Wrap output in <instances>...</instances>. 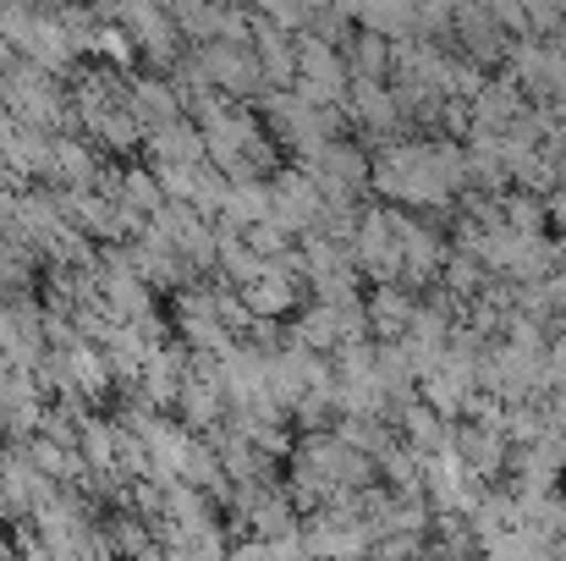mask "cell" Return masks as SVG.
Here are the masks:
<instances>
[{
	"label": "cell",
	"instance_id": "obj_26",
	"mask_svg": "<svg viewBox=\"0 0 566 561\" xmlns=\"http://www.w3.org/2000/svg\"><path fill=\"white\" fill-rule=\"evenodd\" d=\"M99 61H105V66H116V72H127V77H138L144 50H138V39H133L122 22H105V28H99Z\"/></svg>",
	"mask_w": 566,
	"mask_h": 561
},
{
	"label": "cell",
	"instance_id": "obj_11",
	"mask_svg": "<svg viewBox=\"0 0 566 561\" xmlns=\"http://www.w3.org/2000/svg\"><path fill=\"white\" fill-rule=\"evenodd\" d=\"M369 325H375L379 342H401L407 336V325H412V314H418V292H407L401 281L396 287H369Z\"/></svg>",
	"mask_w": 566,
	"mask_h": 561
},
{
	"label": "cell",
	"instance_id": "obj_3",
	"mask_svg": "<svg viewBox=\"0 0 566 561\" xmlns=\"http://www.w3.org/2000/svg\"><path fill=\"white\" fill-rule=\"evenodd\" d=\"M116 22L138 39V50H144V61L155 66V77H171L177 61L192 50L188 39H182V28L171 22V11L155 6V0H127V6H116Z\"/></svg>",
	"mask_w": 566,
	"mask_h": 561
},
{
	"label": "cell",
	"instance_id": "obj_14",
	"mask_svg": "<svg viewBox=\"0 0 566 561\" xmlns=\"http://www.w3.org/2000/svg\"><path fill=\"white\" fill-rule=\"evenodd\" d=\"M99 172H105V155L88 138H55V183L50 187H88L94 193Z\"/></svg>",
	"mask_w": 566,
	"mask_h": 561
},
{
	"label": "cell",
	"instance_id": "obj_8",
	"mask_svg": "<svg viewBox=\"0 0 566 561\" xmlns=\"http://www.w3.org/2000/svg\"><path fill=\"white\" fill-rule=\"evenodd\" d=\"M457 457L468 463V474H473L479 485H495V479H506V468H512V440H506L501 429L457 424Z\"/></svg>",
	"mask_w": 566,
	"mask_h": 561
},
{
	"label": "cell",
	"instance_id": "obj_20",
	"mask_svg": "<svg viewBox=\"0 0 566 561\" xmlns=\"http://www.w3.org/2000/svg\"><path fill=\"white\" fill-rule=\"evenodd\" d=\"M440 287H446L457 303H479L484 287H490V270H484L473 253H457V248H451V259H446V270H440Z\"/></svg>",
	"mask_w": 566,
	"mask_h": 561
},
{
	"label": "cell",
	"instance_id": "obj_6",
	"mask_svg": "<svg viewBox=\"0 0 566 561\" xmlns=\"http://www.w3.org/2000/svg\"><path fill=\"white\" fill-rule=\"evenodd\" d=\"M512 33L495 22V11L490 6H457V55H468L473 66H501L506 55H512Z\"/></svg>",
	"mask_w": 566,
	"mask_h": 561
},
{
	"label": "cell",
	"instance_id": "obj_19",
	"mask_svg": "<svg viewBox=\"0 0 566 561\" xmlns=\"http://www.w3.org/2000/svg\"><path fill=\"white\" fill-rule=\"evenodd\" d=\"M88 144H94L99 155H138L149 138H144V127L133 122V111H111V116L88 133Z\"/></svg>",
	"mask_w": 566,
	"mask_h": 561
},
{
	"label": "cell",
	"instance_id": "obj_17",
	"mask_svg": "<svg viewBox=\"0 0 566 561\" xmlns=\"http://www.w3.org/2000/svg\"><path fill=\"white\" fill-rule=\"evenodd\" d=\"M479 385L468 380V374L457 370H434L429 380H418V396L440 413V418H451V424H462V413H468V396H473Z\"/></svg>",
	"mask_w": 566,
	"mask_h": 561
},
{
	"label": "cell",
	"instance_id": "obj_12",
	"mask_svg": "<svg viewBox=\"0 0 566 561\" xmlns=\"http://www.w3.org/2000/svg\"><path fill=\"white\" fill-rule=\"evenodd\" d=\"M214 237H220V264H214V276H220L226 287L248 292V287H259V281L275 270L270 259H259V253L242 242V231H226V226H214Z\"/></svg>",
	"mask_w": 566,
	"mask_h": 561
},
{
	"label": "cell",
	"instance_id": "obj_15",
	"mask_svg": "<svg viewBox=\"0 0 566 561\" xmlns=\"http://www.w3.org/2000/svg\"><path fill=\"white\" fill-rule=\"evenodd\" d=\"M353 22H358L364 33H379V39L401 44V39H412V33H418V6H407V0H375V6H353Z\"/></svg>",
	"mask_w": 566,
	"mask_h": 561
},
{
	"label": "cell",
	"instance_id": "obj_7",
	"mask_svg": "<svg viewBox=\"0 0 566 561\" xmlns=\"http://www.w3.org/2000/svg\"><path fill=\"white\" fill-rule=\"evenodd\" d=\"M127 111H133V122L144 127V138H155V133L188 122V116H182V100H177V89H171V77H155V72H138V77H133Z\"/></svg>",
	"mask_w": 566,
	"mask_h": 561
},
{
	"label": "cell",
	"instance_id": "obj_13",
	"mask_svg": "<svg viewBox=\"0 0 566 561\" xmlns=\"http://www.w3.org/2000/svg\"><path fill=\"white\" fill-rule=\"evenodd\" d=\"M144 155H149V166H209L203 133H198L192 122H177V127L155 133V138L144 144Z\"/></svg>",
	"mask_w": 566,
	"mask_h": 561
},
{
	"label": "cell",
	"instance_id": "obj_28",
	"mask_svg": "<svg viewBox=\"0 0 566 561\" xmlns=\"http://www.w3.org/2000/svg\"><path fill=\"white\" fill-rule=\"evenodd\" d=\"M242 242L259 253V259H270V264H281L292 248H297V237H286L275 220H264V226H253V231H242Z\"/></svg>",
	"mask_w": 566,
	"mask_h": 561
},
{
	"label": "cell",
	"instance_id": "obj_27",
	"mask_svg": "<svg viewBox=\"0 0 566 561\" xmlns=\"http://www.w3.org/2000/svg\"><path fill=\"white\" fill-rule=\"evenodd\" d=\"M226 204H231V183L214 172V166H203V177H198V193H192V209L203 215V220H220L226 215Z\"/></svg>",
	"mask_w": 566,
	"mask_h": 561
},
{
	"label": "cell",
	"instance_id": "obj_9",
	"mask_svg": "<svg viewBox=\"0 0 566 561\" xmlns=\"http://www.w3.org/2000/svg\"><path fill=\"white\" fill-rule=\"evenodd\" d=\"M396 435H401V446H407V451H418L423 463H429V457H446V451H457V424H451V418H440V413H434L423 396L407 407V418L396 424Z\"/></svg>",
	"mask_w": 566,
	"mask_h": 561
},
{
	"label": "cell",
	"instance_id": "obj_16",
	"mask_svg": "<svg viewBox=\"0 0 566 561\" xmlns=\"http://www.w3.org/2000/svg\"><path fill=\"white\" fill-rule=\"evenodd\" d=\"M292 342L308 347V353H325V359H331V353L342 347V320H336V309H325V303L308 298V303L297 309V320H292Z\"/></svg>",
	"mask_w": 566,
	"mask_h": 561
},
{
	"label": "cell",
	"instance_id": "obj_10",
	"mask_svg": "<svg viewBox=\"0 0 566 561\" xmlns=\"http://www.w3.org/2000/svg\"><path fill=\"white\" fill-rule=\"evenodd\" d=\"M242 303L253 309V320H297V309L308 303V281H297L286 270H270L259 287L242 292Z\"/></svg>",
	"mask_w": 566,
	"mask_h": 561
},
{
	"label": "cell",
	"instance_id": "obj_24",
	"mask_svg": "<svg viewBox=\"0 0 566 561\" xmlns=\"http://www.w3.org/2000/svg\"><path fill=\"white\" fill-rule=\"evenodd\" d=\"M105 534H111V551L127 561H138L155 546V529H149L138 512H111V518H105Z\"/></svg>",
	"mask_w": 566,
	"mask_h": 561
},
{
	"label": "cell",
	"instance_id": "obj_18",
	"mask_svg": "<svg viewBox=\"0 0 566 561\" xmlns=\"http://www.w3.org/2000/svg\"><path fill=\"white\" fill-rule=\"evenodd\" d=\"M347 72H353V83H390V39H379V33H364L358 28V39L347 44Z\"/></svg>",
	"mask_w": 566,
	"mask_h": 561
},
{
	"label": "cell",
	"instance_id": "obj_25",
	"mask_svg": "<svg viewBox=\"0 0 566 561\" xmlns=\"http://www.w3.org/2000/svg\"><path fill=\"white\" fill-rule=\"evenodd\" d=\"M122 204L138 209V215H149V220L166 209V193H160V183H155L149 166H122Z\"/></svg>",
	"mask_w": 566,
	"mask_h": 561
},
{
	"label": "cell",
	"instance_id": "obj_21",
	"mask_svg": "<svg viewBox=\"0 0 566 561\" xmlns=\"http://www.w3.org/2000/svg\"><path fill=\"white\" fill-rule=\"evenodd\" d=\"M66 364H72V385L94 402V396H111L116 391V380H111V364H105V347H94V342H83L77 353H66Z\"/></svg>",
	"mask_w": 566,
	"mask_h": 561
},
{
	"label": "cell",
	"instance_id": "obj_1",
	"mask_svg": "<svg viewBox=\"0 0 566 561\" xmlns=\"http://www.w3.org/2000/svg\"><path fill=\"white\" fill-rule=\"evenodd\" d=\"M375 193L390 209H457V193L440 183L434 138H401L375 155Z\"/></svg>",
	"mask_w": 566,
	"mask_h": 561
},
{
	"label": "cell",
	"instance_id": "obj_5",
	"mask_svg": "<svg viewBox=\"0 0 566 561\" xmlns=\"http://www.w3.org/2000/svg\"><path fill=\"white\" fill-rule=\"evenodd\" d=\"M270 193H275V226L286 231V237H308L314 226H319V215H325V193L314 187V177H303L297 166H281L275 177H270Z\"/></svg>",
	"mask_w": 566,
	"mask_h": 561
},
{
	"label": "cell",
	"instance_id": "obj_4",
	"mask_svg": "<svg viewBox=\"0 0 566 561\" xmlns=\"http://www.w3.org/2000/svg\"><path fill=\"white\" fill-rule=\"evenodd\" d=\"M198 55H203V66H209L214 94H226V100H237V105H248V100L264 94V66H259L253 44H198Z\"/></svg>",
	"mask_w": 566,
	"mask_h": 561
},
{
	"label": "cell",
	"instance_id": "obj_2",
	"mask_svg": "<svg viewBox=\"0 0 566 561\" xmlns=\"http://www.w3.org/2000/svg\"><path fill=\"white\" fill-rule=\"evenodd\" d=\"M292 166H297L303 177H314V187L325 193V204L358 209L364 193H375V155L358 149L353 138H336V144H325V149H314V155H297Z\"/></svg>",
	"mask_w": 566,
	"mask_h": 561
},
{
	"label": "cell",
	"instance_id": "obj_23",
	"mask_svg": "<svg viewBox=\"0 0 566 561\" xmlns=\"http://www.w3.org/2000/svg\"><path fill=\"white\" fill-rule=\"evenodd\" d=\"M501 215H506V226H512L517 237H545V226H551L545 198H539V193H517V187L501 198Z\"/></svg>",
	"mask_w": 566,
	"mask_h": 561
},
{
	"label": "cell",
	"instance_id": "obj_22",
	"mask_svg": "<svg viewBox=\"0 0 566 561\" xmlns=\"http://www.w3.org/2000/svg\"><path fill=\"white\" fill-rule=\"evenodd\" d=\"M77 451H83V463H88L94 474H111V468H116V418L94 413V418L83 424V435H77Z\"/></svg>",
	"mask_w": 566,
	"mask_h": 561
}]
</instances>
